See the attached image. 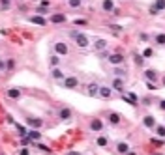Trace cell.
I'll return each instance as SVG.
<instances>
[{
  "label": "cell",
  "mask_w": 165,
  "mask_h": 155,
  "mask_svg": "<svg viewBox=\"0 0 165 155\" xmlns=\"http://www.w3.org/2000/svg\"><path fill=\"white\" fill-rule=\"evenodd\" d=\"M107 62H109L111 66H122L124 64V56H122L120 52H111L109 56H107Z\"/></svg>",
  "instance_id": "1"
},
{
  "label": "cell",
  "mask_w": 165,
  "mask_h": 155,
  "mask_svg": "<svg viewBox=\"0 0 165 155\" xmlns=\"http://www.w3.org/2000/svg\"><path fill=\"white\" fill-rule=\"evenodd\" d=\"M103 127H105V125H103V122L99 118H92L90 120V129L94 133H103Z\"/></svg>",
  "instance_id": "2"
},
{
  "label": "cell",
  "mask_w": 165,
  "mask_h": 155,
  "mask_svg": "<svg viewBox=\"0 0 165 155\" xmlns=\"http://www.w3.org/2000/svg\"><path fill=\"white\" fill-rule=\"evenodd\" d=\"M55 52L60 54V56H66L69 52V49H68V45L64 43V41H56V43H55Z\"/></svg>",
  "instance_id": "3"
},
{
  "label": "cell",
  "mask_w": 165,
  "mask_h": 155,
  "mask_svg": "<svg viewBox=\"0 0 165 155\" xmlns=\"http://www.w3.org/2000/svg\"><path fill=\"white\" fill-rule=\"evenodd\" d=\"M75 43H77V47L87 49L88 47V38L84 36V34H77V36H75Z\"/></svg>",
  "instance_id": "4"
},
{
  "label": "cell",
  "mask_w": 165,
  "mask_h": 155,
  "mask_svg": "<svg viewBox=\"0 0 165 155\" xmlns=\"http://www.w3.org/2000/svg\"><path fill=\"white\" fill-rule=\"evenodd\" d=\"M111 95H113V88H111V86H99V94H98V97L109 99Z\"/></svg>",
  "instance_id": "5"
},
{
  "label": "cell",
  "mask_w": 165,
  "mask_h": 155,
  "mask_svg": "<svg viewBox=\"0 0 165 155\" xmlns=\"http://www.w3.org/2000/svg\"><path fill=\"white\" fill-rule=\"evenodd\" d=\"M145 79H146L148 82H156L158 79H160V75H158L154 69H145Z\"/></svg>",
  "instance_id": "6"
},
{
  "label": "cell",
  "mask_w": 165,
  "mask_h": 155,
  "mask_svg": "<svg viewBox=\"0 0 165 155\" xmlns=\"http://www.w3.org/2000/svg\"><path fill=\"white\" fill-rule=\"evenodd\" d=\"M77 86H79L77 77H68V79H64V88H77Z\"/></svg>",
  "instance_id": "7"
},
{
  "label": "cell",
  "mask_w": 165,
  "mask_h": 155,
  "mask_svg": "<svg viewBox=\"0 0 165 155\" xmlns=\"http://www.w3.org/2000/svg\"><path fill=\"white\" fill-rule=\"evenodd\" d=\"M102 10L107 11V13H113V10H114V0H103V2H102Z\"/></svg>",
  "instance_id": "8"
},
{
  "label": "cell",
  "mask_w": 165,
  "mask_h": 155,
  "mask_svg": "<svg viewBox=\"0 0 165 155\" xmlns=\"http://www.w3.org/2000/svg\"><path fill=\"white\" fill-rule=\"evenodd\" d=\"M120 122H122V116L118 112H109V123L111 125H118Z\"/></svg>",
  "instance_id": "9"
},
{
  "label": "cell",
  "mask_w": 165,
  "mask_h": 155,
  "mask_svg": "<svg viewBox=\"0 0 165 155\" xmlns=\"http://www.w3.org/2000/svg\"><path fill=\"white\" fill-rule=\"evenodd\" d=\"M51 23H55V24L66 23V15H64V13H53L51 15Z\"/></svg>",
  "instance_id": "10"
},
{
  "label": "cell",
  "mask_w": 165,
  "mask_h": 155,
  "mask_svg": "<svg viewBox=\"0 0 165 155\" xmlns=\"http://www.w3.org/2000/svg\"><path fill=\"white\" fill-rule=\"evenodd\" d=\"M28 21L34 23V24H40V26H45L47 24V21L41 17V15H32V17H28Z\"/></svg>",
  "instance_id": "11"
},
{
  "label": "cell",
  "mask_w": 165,
  "mask_h": 155,
  "mask_svg": "<svg viewBox=\"0 0 165 155\" xmlns=\"http://www.w3.org/2000/svg\"><path fill=\"white\" fill-rule=\"evenodd\" d=\"M116 151L120 155H126L128 151H130V144H128V142H118L116 144Z\"/></svg>",
  "instance_id": "12"
},
{
  "label": "cell",
  "mask_w": 165,
  "mask_h": 155,
  "mask_svg": "<svg viewBox=\"0 0 165 155\" xmlns=\"http://www.w3.org/2000/svg\"><path fill=\"white\" fill-rule=\"evenodd\" d=\"M111 88H114L116 92H124V82H122V79L114 77V79H113V86H111Z\"/></svg>",
  "instance_id": "13"
},
{
  "label": "cell",
  "mask_w": 165,
  "mask_h": 155,
  "mask_svg": "<svg viewBox=\"0 0 165 155\" xmlns=\"http://www.w3.org/2000/svg\"><path fill=\"white\" fill-rule=\"evenodd\" d=\"M143 125H145V127H156V120L152 116H145L143 118Z\"/></svg>",
  "instance_id": "14"
},
{
  "label": "cell",
  "mask_w": 165,
  "mask_h": 155,
  "mask_svg": "<svg viewBox=\"0 0 165 155\" xmlns=\"http://www.w3.org/2000/svg\"><path fill=\"white\" fill-rule=\"evenodd\" d=\"M8 97H11V99H19L21 97V90L19 88H10L8 90Z\"/></svg>",
  "instance_id": "15"
},
{
  "label": "cell",
  "mask_w": 165,
  "mask_h": 155,
  "mask_svg": "<svg viewBox=\"0 0 165 155\" xmlns=\"http://www.w3.org/2000/svg\"><path fill=\"white\" fill-rule=\"evenodd\" d=\"M88 94H90L92 97H98V94H99V86H98V84H94V82H92L90 86H88Z\"/></svg>",
  "instance_id": "16"
},
{
  "label": "cell",
  "mask_w": 165,
  "mask_h": 155,
  "mask_svg": "<svg viewBox=\"0 0 165 155\" xmlns=\"http://www.w3.org/2000/svg\"><path fill=\"white\" fill-rule=\"evenodd\" d=\"M105 47H107V41H105V39H96V43H94V49H96V51H103Z\"/></svg>",
  "instance_id": "17"
},
{
  "label": "cell",
  "mask_w": 165,
  "mask_h": 155,
  "mask_svg": "<svg viewBox=\"0 0 165 155\" xmlns=\"http://www.w3.org/2000/svg\"><path fill=\"white\" fill-rule=\"evenodd\" d=\"M124 99H126V101H131V105H133V107H137V95H135V94H131V92H130V94H128V95L124 97Z\"/></svg>",
  "instance_id": "18"
},
{
  "label": "cell",
  "mask_w": 165,
  "mask_h": 155,
  "mask_svg": "<svg viewBox=\"0 0 165 155\" xmlns=\"http://www.w3.org/2000/svg\"><path fill=\"white\" fill-rule=\"evenodd\" d=\"M58 116H60L62 120H68V118H71V110H69V108H62V110L58 112Z\"/></svg>",
  "instance_id": "19"
},
{
  "label": "cell",
  "mask_w": 165,
  "mask_h": 155,
  "mask_svg": "<svg viewBox=\"0 0 165 155\" xmlns=\"http://www.w3.org/2000/svg\"><path fill=\"white\" fill-rule=\"evenodd\" d=\"M156 135L160 138H165V125H156Z\"/></svg>",
  "instance_id": "20"
},
{
  "label": "cell",
  "mask_w": 165,
  "mask_h": 155,
  "mask_svg": "<svg viewBox=\"0 0 165 155\" xmlns=\"http://www.w3.org/2000/svg\"><path fill=\"white\" fill-rule=\"evenodd\" d=\"M154 41L158 45H165V34H156L154 36Z\"/></svg>",
  "instance_id": "21"
},
{
  "label": "cell",
  "mask_w": 165,
  "mask_h": 155,
  "mask_svg": "<svg viewBox=\"0 0 165 155\" xmlns=\"http://www.w3.org/2000/svg\"><path fill=\"white\" fill-rule=\"evenodd\" d=\"M26 122L30 123L32 127H41V123H43V122H41V120H36V118H28Z\"/></svg>",
  "instance_id": "22"
},
{
  "label": "cell",
  "mask_w": 165,
  "mask_h": 155,
  "mask_svg": "<svg viewBox=\"0 0 165 155\" xmlns=\"http://www.w3.org/2000/svg\"><path fill=\"white\" fill-rule=\"evenodd\" d=\"M154 8H156L158 11H163V10H165V0H156Z\"/></svg>",
  "instance_id": "23"
},
{
  "label": "cell",
  "mask_w": 165,
  "mask_h": 155,
  "mask_svg": "<svg viewBox=\"0 0 165 155\" xmlns=\"http://www.w3.org/2000/svg\"><path fill=\"white\" fill-rule=\"evenodd\" d=\"M133 62L137 67H143V56L141 54H133Z\"/></svg>",
  "instance_id": "24"
},
{
  "label": "cell",
  "mask_w": 165,
  "mask_h": 155,
  "mask_svg": "<svg viewBox=\"0 0 165 155\" xmlns=\"http://www.w3.org/2000/svg\"><path fill=\"white\" fill-rule=\"evenodd\" d=\"M152 54H154V51H152V49H150V47H146L145 49V51H143V58H152Z\"/></svg>",
  "instance_id": "25"
},
{
  "label": "cell",
  "mask_w": 165,
  "mask_h": 155,
  "mask_svg": "<svg viewBox=\"0 0 165 155\" xmlns=\"http://www.w3.org/2000/svg\"><path fill=\"white\" fill-rule=\"evenodd\" d=\"M113 73H114V77H118V79H122V77L126 75V71H124V69H120V67H114Z\"/></svg>",
  "instance_id": "26"
},
{
  "label": "cell",
  "mask_w": 165,
  "mask_h": 155,
  "mask_svg": "<svg viewBox=\"0 0 165 155\" xmlns=\"http://www.w3.org/2000/svg\"><path fill=\"white\" fill-rule=\"evenodd\" d=\"M53 77H55V79H58V80H60V79H64V73L60 71L58 67H55V69H53Z\"/></svg>",
  "instance_id": "27"
},
{
  "label": "cell",
  "mask_w": 165,
  "mask_h": 155,
  "mask_svg": "<svg viewBox=\"0 0 165 155\" xmlns=\"http://www.w3.org/2000/svg\"><path fill=\"white\" fill-rule=\"evenodd\" d=\"M83 4V0H68V6L69 8H79Z\"/></svg>",
  "instance_id": "28"
},
{
  "label": "cell",
  "mask_w": 165,
  "mask_h": 155,
  "mask_svg": "<svg viewBox=\"0 0 165 155\" xmlns=\"http://www.w3.org/2000/svg\"><path fill=\"white\" fill-rule=\"evenodd\" d=\"M49 64H51L53 67H56V66H58V64H60V58H58V56H56V54H55V56H51V60H49Z\"/></svg>",
  "instance_id": "29"
},
{
  "label": "cell",
  "mask_w": 165,
  "mask_h": 155,
  "mask_svg": "<svg viewBox=\"0 0 165 155\" xmlns=\"http://www.w3.org/2000/svg\"><path fill=\"white\" fill-rule=\"evenodd\" d=\"M96 144H98V146H102V148H105V146H107V138H105V137H98Z\"/></svg>",
  "instance_id": "30"
},
{
  "label": "cell",
  "mask_w": 165,
  "mask_h": 155,
  "mask_svg": "<svg viewBox=\"0 0 165 155\" xmlns=\"http://www.w3.org/2000/svg\"><path fill=\"white\" fill-rule=\"evenodd\" d=\"M73 24H77V26H87V24H88V21H87V19H75V21H73Z\"/></svg>",
  "instance_id": "31"
},
{
  "label": "cell",
  "mask_w": 165,
  "mask_h": 155,
  "mask_svg": "<svg viewBox=\"0 0 165 155\" xmlns=\"http://www.w3.org/2000/svg\"><path fill=\"white\" fill-rule=\"evenodd\" d=\"M109 28H111V30H113L114 34H118V32H122V26H120V24H111Z\"/></svg>",
  "instance_id": "32"
},
{
  "label": "cell",
  "mask_w": 165,
  "mask_h": 155,
  "mask_svg": "<svg viewBox=\"0 0 165 155\" xmlns=\"http://www.w3.org/2000/svg\"><path fill=\"white\" fill-rule=\"evenodd\" d=\"M13 66H15V60L10 58L8 62H6V69H13Z\"/></svg>",
  "instance_id": "33"
},
{
  "label": "cell",
  "mask_w": 165,
  "mask_h": 155,
  "mask_svg": "<svg viewBox=\"0 0 165 155\" xmlns=\"http://www.w3.org/2000/svg\"><path fill=\"white\" fill-rule=\"evenodd\" d=\"M28 135H30V138H34V140H38V138H40V133H38V131H30Z\"/></svg>",
  "instance_id": "34"
},
{
  "label": "cell",
  "mask_w": 165,
  "mask_h": 155,
  "mask_svg": "<svg viewBox=\"0 0 165 155\" xmlns=\"http://www.w3.org/2000/svg\"><path fill=\"white\" fill-rule=\"evenodd\" d=\"M148 13H150V15H158V13H160V11H158V10L154 8V6H150V10H148Z\"/></svg>",
  "instance_id": "35"
},
{
  "label": "cell",
  "mask_w": 165,
  "mask_h": 155,
  "mask_svg": "<svg viewBox=\"0 0 165 155\" xmlns=\"http://www.w3.org/2000/svg\"><path fill=\"white\" fill-rule=\"evenodd\" d=\"M139 39L141 41H148V34H139Z\"/></svg>",
  "instance_id": "36"
},
{
  "label": "cell",
  "mask_w": 165,
  "mask_h": 155,
  "mask_svg": "<svg viewBox=\"0 0 165 155\" xmlns=\"http://www.w3.org/2000/svg\"><path fill=\"white\" fill-rule=\"evenodd\" d=\"M146 88H148V90H156V84H154V82H148V80H146Z\"/></svg>",
  "instance_id": "37"
},
{
  "label": "cell",
  "mask_w": 165,
  "mask_h": 155,
  "mask_svg": "<svg viewBox=\"0 0 165 155\" xmlns=\"http://www.w3.org/2000/svg\"><path fill=\"white\" fill-rule=\"evenodd\" d=\"M158 107H160V110H165V99H161L160 103H158Z\"/></svg>",
  "instance_id": "38"
},
{
  "label": "cell",
  "mask_w": 165,
  "mask_h": 155,
  "mask_svg": "<svg viewBox=\"0 0 165 155\" xmlns=\"http://www.w3.org/2000/svg\"><path fill=\"white\" fill-rule=\"evenodd\" d=\"M0 4H2V8H8V6H10V0H0Z\"/></svg>",
  "instance_id": "39"
},
{
  "label": "cell",
  "mask_w": 165,
  "mask_h": 155,
  "mask_svg": "<svg viewBox=\"0 0 165 155\" xmlns=\"http://www.w3.org/2000/svg\"><path fill=\"white\" fill-rule=\"evenodd\" d=\"M38 13H40V15H45L47 10H45V8H38Z\"/></svg>",
  "instance_id": "40"
},
{
  "label": "cell",
  "mask_w": 165,
  "mask_h": 155,
  "mask_svg": "<svg viewBox=\"0 0 165 155\" xmlns=\"http://www.w3.org/2000/svg\"><path fill=\"white\" fill-rule=\"evenodd\" d=\"M77 34H79L77 30H71V32H69V36H71V38H73V39H75V36H77Z\"/></svg>",
  "instance_id": "41"
},
{
  "label": "cell",
  "mask_w": 165,
  "mask_h": 155,
  "mask_svg": "<svg viewBox=\"0 0 165 155\" xmlns=\"http://www.w3.org/2000/svg\"><path fill=\"white\" fill-rule=\"evenodd\" d=\"M4 67H6V64H4V60H0V71H2Z\"/></svg>",
  "instance_id": "42"
},
{
  "label": "cell",
  "mask_w": 165,
  "mask_h": 155,
  "mask_svg": "<svg viewBox=\"0 0 165 155\" xmlns=\"http://www.w3.org/2000/svg\"><path fill=\"white\" fill-rule=\"evenodd\" d=\"M126 155H137V153H135V151H128Z\"/></svg>",
  "instance_id": "43"
},
{
  "label": "cell",
  "mask_w": 165,
  "mask_h": 155,
  "mask_svg": "<svg viewBox=\"0 0 165 155\" xmlns=\"http://www.w3.org/2000/svg\"><path fill=\"white\" fill-rule=\"evenodd\" d=\"M68 155H79V153H75V151H73V153H68Z\"/></svg>",
  "instance_id": "44"
},
{
  "label": "cell",
  "mask_w": 165,
  "mask_h": 155,
  "mask_svg": "<svg viewBox=\"0 0 165 155\" xmlns=\"http://www.w3.org/2000/svg\"><path fill=\"white\" fill-rule=\"evenodd\" d=\"M163 84H165V77H163Z\"/></svg>",
  "instance_id": "45"
},
{
  "label": "cell",
  "mask_w": 165,
  "mask_h": 155,
  "mask_svg": "<svg viewBox=\"0 0 165 155\" xmlns=\"http://www.w3.org/2000/svg\"><path fill=\"white\" fill-rule=\"evenodd\" d=\"M21 2H25V0H21Z\"/></svg>",
  "instance_id": "46"
}]
</instances>
